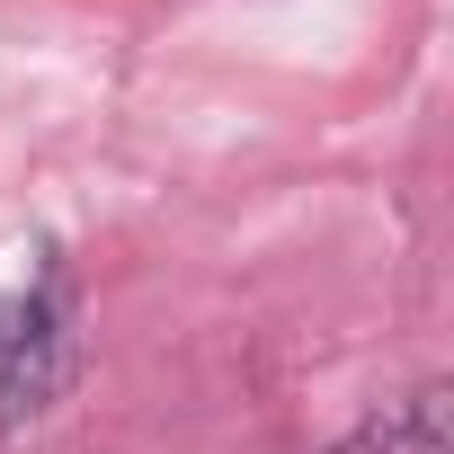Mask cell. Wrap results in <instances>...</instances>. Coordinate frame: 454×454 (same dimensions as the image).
<instances>
[{
    "label": "cell",
    "instance_id": "1",
    "mask_svg": "<svg viewBox=\"0 0 454 454\" xmlns=\"http://www.w3.org/2000/svg\"><path fill=\"white\" fill-rule=\"evenodd\" d=\"M72 348H81V312H72V277L45 259L10 303H0V427L36 419L63 383H72Z\"/></svg>",
    "mask_w": 454,
    "mask_h": 454
},
{
    "label": "cell",
    "instance_id": "2",
    "mask_svg": "<svg viewBox=\"0 0 454 454\" xmlns=\"http://www.w3.org/2000/svg\"><path fill=\"white\" fill-rule=\"evenodd\" d=\"M436 436H445V392L427 383V392H410V401H392V410L356 419L330 454H436Z\"/></svg>",
    "mask_w": 454,
    "mask_h": 454
}]
</instances>
